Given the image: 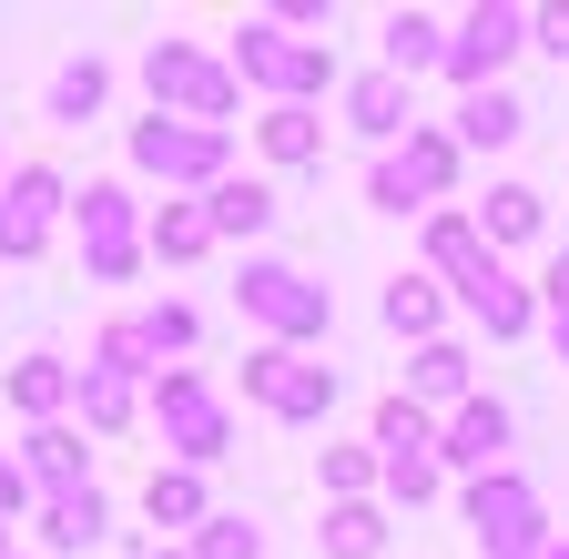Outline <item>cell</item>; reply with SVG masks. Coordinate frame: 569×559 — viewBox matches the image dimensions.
I'll return each mask as SVG.
<instances>
[{"label":"cell","mask_w":569,"mask_h":559,"mask_svg":"<svg viewBox=\"0 0 569 559\" xmlns=\"http://www.w3.org/2000/svg\"><path fill=\"white\" fill-rule=\"evenodd\" d=\"M529 234H539V193H529V183H498V193L478 203V244L498 254V244H529Z\"/></svg>","instance_id":"obj_29"},{"label":"cell","mask_w":569,"mask_h":559,"mask_svg":"<svg viewBox=\"0 0 569 559\" xmlns=\"http://www.w3.org/2000/svg\"><path fill=\"white\" fill-rule=\"evenodd\" d=\"M102 539H112V499H102V488L41 499V549H51V559H82V549H102Z\"/></svg>","instance_id":"obj_14"},{"label":"cell","mask_w":569,"mask_h":559,"mask_svg":"<svg viewBox=\"0 0 569 559\" xmlns=\"http://www.w3.org/2000/svg\"><path fill=\"white\" fill-rule=\"evenodd\" d=\"M71 407H82V428H92V438H122L132 417H142V387H122V377L82 367V377H71Z\"/></svg>","instance_id":"obj_23"},{"label":"cell","mask_w":569,"mask_h":559,"mask_svg":"<svg viewBox=\"0 0 569 559\" xmlns=\"http://www.w3.org/2000/svg\"><path fill=\"white\" fill-rule=\"evenodd\" d=\"M346 122L367 132V143H397V132H417V112H407V82H397V72L346 82Z\"/></svg>","instance_id":"obj_19"},{"label":"cell","mask_w":569,"mask_h":559,"mask_svg":"<svg viewBox=\"0 0 569 559\" xmlns=\"http://www.w3.org/2000/svg\"><path fill=\"white\" fill-rule=\"evenodd\" d=\"M458 306H468L488 336H529V286H519V274L498 264V254H488V264L468 274V286H458Z\"/></svg>","instance_id":"obj_17"},{"label":"cell","mask_w":569,"mask_h":559,"mask_svg":"<svg viewBox=\"0 0 569 559\" xmlns=\"http://www.w3.org/2000/svg\"><path fill=\"white\" fill-rule=\"evenodd\" d=\"M549 336H559V367H569V316H549Z\"/></svg>","instance_id":"obj_41"},{"label":"cell","mask_w":569,"mask_h":559,"mask_svg":"<svg viewBox=\"0 0 569 559\" xmlns=\"http://www.w3.org/2000/svg\"><path fill=\"white\" fill-rule=\"evenodd\" d=\"M142 519H153V529H203L213 509H203V478L193 468H153V478H142Z\"/></svg>","instance_id":"obj_24"},{"label":"cell","mask_w":569,"mask_h":559,"mask_svg":"<svg viewBox=\"0 0 569 559\" xmlns=\"http://www.w3.org/2000/svg\"><path fill=\"white\" fill-rule=\"evenodd\" d=\"M71 224H82V264L102 274V286H122V274L142 264V214L122 183H82L71 193Z\"/></svg>","instance_id":"obj_8"},{"label":"cell","mask_w":569,"mask_h":559,"mask_svg":"<svg viewBox=\"0 0 569 559\" xmlns=\"http://www.w3.org/2000/svg\"><path fill=\"white\" fill-rule=\"evenodd\" d=\"M377 458H438V417L417 397H387L377 407Z\"/></svg>","instance_id":"obj_31"},{"label":"cell","mask_w":569,"mask_h":559,"mask_svg":"<svg viewBox=\"0 0 569 559\" xmlns=\"http://www.w3.org/2000/svg\"><path fill=\"white\" fill-rule=\"evenodd\" d=\"M316 539H326V559H377L387 549V509L377 499H346V509H326Z\"/></svg>","instance_id":"obj_28"},{"label":"cell","mask_w":569,"mask_h":559,"mask_svg":"<svg viewBox=\"0 0 569 559\" xmlns=\"http://www.w3.org/2000/svg\"><path fill=\"white\" fill-rule=\"evenodd\" d=\"M21 478H31V499H71V488H92V448L71 417H51V428L21 438Z\"/></svg>","instance_id":"obj_12"},{"label":"cell","mask_w":569,"mask_h":559,"mask_svg":"<svg viewBox=\"0 0 569 559\" xmlns=\"http://www.w3.org/2000/svg\"><path fill=\"white\" fill-rule=\"evenodd\" d=\"M244 397L274 407L284 428H316V417L336 407V367H306V357H284V346H254L244 357Z\"/></svg>","instance_id":"obj_10"},{"label":"cell","mask_w":569,"mask_h":559,"mask_svg":"<svg viewBox=\"0 0 569 559\" xmlns=\"http://www.w3.org/2000/svg\"><path fill=\"white\" fill-rule=\"evenodd\" d=\"M377 478H387V499L417 509V499H438V478H448V468H438V458H377Z\"/></svg>","instance_id":"obj_36"},{"label":"cell","mask_w":569,"mask_h":559,"mask_svg":"<svg viewBox=\"0 0 569 559\" xmlns=\"http://www.w3.org/2000/svg\"><path fill=\"white\" fill-rule=\"evenodd\" d=\"M142 254H163V264H203V254H213V224H203V203H163V214L142 224Z\"/></svg>","instance_id":"obj_25"},{"label":"cell","mask_w":569,"mask_h":559,"mask_svg":"<svg viewBox=\"0 0 569 559\" xmlns=\"http://www.w3.org/2000/svg\"><path fill=\"white\" fill-rule=\"evenodd\" d=\"M102 92H112V72H102V61L82 51V61H61V72H51L41 112H51V122H92V112H102Z\"/></svg>","instance_id":"obj_27"},{"label":"cell","mask_w":569,"mask_h":559,"mask_svg":"<svg viewBox=\"0 0 569 559\" xmlns=\"http://www.w3.org/2000/svg\"><path fill=\"white\" fill-rule=\"evenodd\" d=\"M183 559H264V529L254 519H224V509H213L203 529H193V549Z\"/></svg>","instance_id":"obj_33"},{"label":"cell","mask_w":569,"mask_h":559,"mask_svg":"<svg viewBox=\"0 0 569 559\" xmlns=\"http://www.w3.org/2000/svg\"><path fill=\"white\" fill-rule=\"evenodd\" d=\"M142 559H183V549H142Z\"/></svg>","instance_id":"obj_43"},{"label":"cell","mask_w":569,"mask_h":559,"mask_svg":"<svg viewBox=\"0 0 569 559\" xmlns=\"http://www.w3.org/2000/svg\"><path fill=\"white\" fill-rule=\"evenodd\" d=\"M529 132V102L509 82H488V92H458V153H509Z\"/></svg>","instance_id":"obj_13"},{"label":"cell","mask_w":569,"mask_h":559,"mask_svg":"<svg viewBox=\"0 0 569 559\" xmlns=\"http://www.w3.org/2000/svg\"><path fill=\"white\" fill-rule=\"evenodd\" d=\"M142 407H153V428H163V448H173V468H213V458H234V407L213 397L193 367H163L153 387H142Z\"/></svg>","instance_id":"obj_1"},{"label":"cell","mask_w":569,"mask_h":559,"mask_svg":"<svg viewBox=\"0 0 569 559\" xmlns=\"http://www.w3.org/2000/svg\"><path fill=\"white\" fill-rule=\"evenodd\" d=\"M224 163H234V132H203V122H173V112L132 122V173H153L163 193H213Z\"/></svg>","instance_id":"obj_5"},{"label":"cell","mask_w":569,"mask_h":559,"mask_svg":"<svg viewBox=\"0 0 569 559\" xmlns=\"http://www.w3.org/2000/svg\"><path fill=\"white\" fill-rule=\"evenodd\" d=\"M203 224H213V244H224V234H264V224H274V183L224 173V183L203 193Z\"/></svg>","instance_id":"obj_21"},{"label":"cell","mask_w":569,"mask_h":559,"mask_svg":"<svg viewBox=\"0 0 569 559\" xmlns=\"http://www.w3.org/2000/svg\"><path fill=\"white\" fill-rule=\"evenodd\" d=\"M234 306H244V316L284 346V357H296L306 336H326V326H336V296L316 286L306 264H274V254H254V264L234 274Z\"/></svg>","instance_id":"obj_3"},{"label":"cell","mask_w":569,"mask_h":559,"mask_svg":"<svg viewBox=\"0 0 569 559\" xmlns=\"http://www.w3.org/2000/svg\"><path fill=\"white\" fill-rule=\"evenodd\" d=\"M438 61H448V31L427 21V11H397V21H387V72H397V82L438 72Z\"/></svg>","instance_id":"obj_26"},{"label":"cell","mask_w":569,"mask_h":559,"mask_svg":"<svg viewBox=\"0 0 569 559\" xmlns=\"http://www.w3.org/2000/svg\"><path fill=\"white\" fill-rule=\"evenodd\" d=\"M519 51H529V11H509V0H478V11L458 21V41H448V61H438V72H448L458 92H488Z\"/></svg>","instance_id":"obj_7"},{"label":"cell","mask_w":569,"mask_h":559,"mask_svg":"<svg viewBox=\"0 0 569 559\" xmlns=\"http://www.w3.org/2000/svg\"><path fill=\"white\" fill-rule=\"evenodd\" d=\"M468 529H478V559H539L549 549V509L519 468H488L468 478Z\"/></svg>","instance_id":"obj_6"},{"label":"cell","mask_w":569,"mask_h":559,"mask_svg":"<svg viewBox=\"0 0 569 559\" xmlns=\"http://www.w3.org/2000/svg\"><path fill=\"white\" fill-rule=\"evenodd\" d=\"M438 468H468V478L509 468V407H498V397H468L448 428H438Z\"/></svg>","instance_id":"obj_11"},{"label":"cell","mask_w":569,"mask_h":559,"mask_svg":"<svg viewBox=\"0 0 569 559\" xmlns=\"http://www.w3.org/2000/svg\"><path fill=\"white\" fill-rule=\"evenodd\" d=\"M254 153H264V163H284V173H306V163H326V122H316L306 102H264Z\"/></svg>","instance_id":"obj_16"},{"label":"cell","mask_w":569,"mask_h":559,"mask_svg":"<svg viewBox=\"0 0 569 559\" xmlns=\"http://www.w3.org/2000/svg\"><path fill=\"white\" fill-rule=\"evenodd\" d=\"M427 264H438L448 286H468V274L488 264V244H478V214H458V203H438V214H427Z\"/></svg>","instance_id":"obj_22"},{"label":"cell","mask_w":569,"mask_h":559,"mask_svg":"<svg viewBox=\"0 0 569 559\" xmlns=\"http://www.w3.org/2000/svg\"><path fill=\"white\" fill-rule=\"evenodd\" d=\"M31 509V478H21V458H0V519H21Z\"/></svg>","instance_id":"obj_39"},{"label":"cell","mask_w":569,"mask_h":559,"mask_svg":"<svg viewBox=\"0 0 569 559\" xmlns=\"http://www.w3.org/2000/svg\"><path fill=\"white\" fill-rule=\"evenodd\" d=\"M367 203H377V214H417V193H407V173H397V163H377V173H367Z\"/></svg>","instance_id":"obj_37"},{"label":"cell","mask_w":569,"mask_h":559,"mask_svg":"<svg viewBox=\"0 0 569 559\" xmlns=\"http://www.w3.org/2000/svg\"><path fill=\"white\" fill-rule=\"evenodd\" d=\"M397 397H417V407H468V397H478V387H468V346H448V336H438V346H417Z\"/></svg>","instance_id":"obj_18"},{"label":"cell","mask_w":569,"mask_h":559,"mask_svg":"<svg viewBox=\"0 0 569 559\" xmlns=\"http://www.w3.org/2000/svg\"><path fill=\"white\" fill-rule=\"evenodd\" d=\"M142 92H153V112L203 122V132H224V112L244 102V82L213 51H193V41H153V51H142Z\"/></svg>","instance_id":"obj_2"},{"label":"cell","mask_w":569,"mask_h":559,"mask_svg":"<svg viewBox=\"0 0 569 559\" xmlns=\"http://www.w3.org/2000/svg\"><path fill=\"white\" fill-rule=\"evenodd\" d=\"M387 163L407 173L417 214H427V203H448V183H458V132H407V153H387Z\"/></svg>","instance_id":"obj_20"},{"label":"cell","mask_w":569,"mask_h":559,"mask_svg":"<svg viewBox=\"0 0 569 559\" xmlns=\"http://www.w3.org/2000/svg\"><path fill=\"white\" fill-rule=\"evenodd\" d=\"M92 367H102V377H122V387H153V377H163V357L142 346V326H132V316L92 336Z\"/></svg>","instance_id":"obj_30"},{"label":"cell","mask_w":569,"mask_h":559,"mask_svg":"<svg viewBox=\"0 0 569 559\" xmlns=\"http://www.w3.org/2000/svg\"><path fill=\"white\" fill-rule=\"evenodd\" d=\"M224 72L254 82V92H274V102H306V112H316V92H336V51H326V41H296V31H274V21H244Z\"/></svg>","instance_id":"obj_4"},{"label":"cell","mask_w":569,"mask_h":559,"mask_svg":"<svg viewBox=\"0 0 569 559\" xmlns=\"http://www.w3.org/2000/svg\"><path fill=\"white\" fill-rule=\"evenodd\" d=\"M71 377H82V367H71V357H51V346H41V357H21L11 377H0V397H11V407L31 417V428H51V417L71 407Z\"/></svg>","instance_id":"obj_15"},{"label":"cell","mask_w":569,"mask_h":559,"mask_svg":"<svg viewBox=\"0 0 569 559\" xmlns=\"http://www.w3.org/2000/svg\"><path fill=\"white\" fill-rule=\"evenodd\" d=\"M539 296H549V316H569V244L549 254V274H539Z\"/></svg>","instance_id":"obj_40"},{"label":"cell","mask_w":569,"mask_h":559,"mask_svg":"<svg viewBox=\"0 0 569 559\" xmlns=\"http://www.w3.org/2000/svg\"><path fill=\"white\" fill-rule=\"evenodd\" d=\"M377 488V448H326V499L346 509V499H367Z\"/></svg>","instance_id":"obj_34"},{"label":"cell","mask_w":569,"mask_h":559,"mask_svg":"<svg viewBox=\"0 0 569 559\" xmlns=\"http://www.w3.org/2000/svg\"><path fill=\"white\" fill-rule=\"evenodd\" d=\"M61 214H71V183H61L51 163H21L11 183H0V264H31Z\"/></svg>","instance_id":"obj_9"},{"label":"cell","mask_w":569,"mask_h":559,"mask_svg":"<svg viewBox=\"0 0 569 559\" xmlns=\"http://www.w3.org/2000/svg\"><path fill=\"white\" fill-rule=\"evenodd\" d=\"M438 274H397V286H387V326L397 336H417V346H438Z\"/></svg>","instance_id":"obj_32"},{"label":"cell","mask_w":569,"mask_h":559,"mask_svg":"<svg viewBox=\"0 0 569 559\" xmlns=\"http://www.w3.org/2000/svg\"><path fill=\"white\" fill-rule=\"evenodd\" d=\"M132 326H142V346H153V357H183V346L203 336V326H193V306H142Z\"/></svg>","instance_id":"obj_35"},{"label":"cell","mask_w":569,"mask_h":559,"mask_svg":"<svg viewBox=\"0 0 569 559\" xmlns=\"http://www.w3.org/2000/svg\"><path fill=\"white\" fill-rule=\"evenodd\" d=\"M0 559H11V519H0Z\"/></svg>","instance_id":"obj_42"},{"label":"cell","mask_w":569,"mask_h":559,"mask_svg":"<svg viewBox=\"0 0 569 559\" xmlns=\"http://www.w3.org/2000/svg\"><path fill=\"white\" fill-rule=\"evenodd\" d=\"M529 51H549V61H569V11H529Z\"/></svg>","instance_id":"obj_38"}]
</instances>
